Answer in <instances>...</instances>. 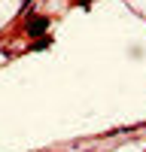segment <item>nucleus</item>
Instances as JSON below:
<instances>
[{"label": "nucleus", "mask_w": 146, "mask_h": 152, "mask_svg": "<svg viewBox=\"0 0 146 152\" xmlns=\"http://www.w3.org/2000/svg\"><path fill=\"white\" fill-rule=\"evenodd\" d=\"M46 24H49V18H40V21H34V24H31V34H40V31L46 28Z\"/></svg>", "instance_id": "obj_1"}]
</instances>
